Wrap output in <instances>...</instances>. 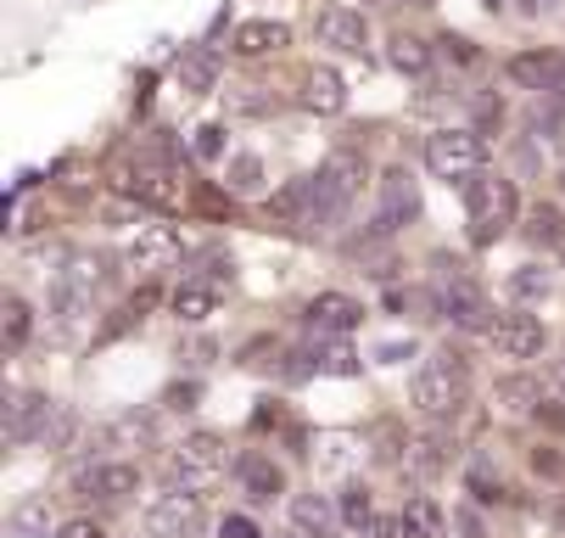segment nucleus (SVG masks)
Listing matches in <instances>:
<instances>
[{"label":"nucleus","mask_w":565,"mask_h":538,"mask_svg":"<svg viewBox=\"0 0 565 538\" xmlns=\"http://www.w3.org/2000/svg\"><path fill=\"white\" fill-rule=\"evenodd\" d=\"M521 219V197H515V180L504 175H476L465 186V236L470 247H499Z\"/></svg>","instance_id":"1"},{"label":"nucleus","mask_w":565,"mask_h":538,"mask_svg":"<svg viewBox=\"0 0 565 538\" xmlns=\"http://www.w3.org/2000/svg\"><path fill=\"white\" fill-rule=\"evenodd\" d=\"M409 399L426 421H448L470 404V365L454 354V348H431L409 381Z\"/></svg>","instance_id":"2"},{"label":"nucleus","mask_w":565,"mask_h":538,"mask_svg":"<svg viewBox=\"0 0 565 538\" xmlns=\"http://www.w3.org/2000/svg\"><path fill=\"white\" fill-rule=\"evenodd\" d=\"M364 158L359 151H331L326 163H319L308 180H313V230H331V224H342L348 219V208L359 202V191H364Z\"/></svg>","instance_id":"3"},{"label":"nucleus","mask_w":565,"mask_h":538,"mask_svg":"<svg viewBox=\"0 0 565 538\" xmlns=\"http://www.w3.org/2000/svg\"><path fill=\"white\" fill-rule=\"evenodd\" d=\"M431 309L448 320V326H459V331H481L488 337L493 326H499V315H493V297L481 292V281L476 275H465L459 264L448 270H437V281H431Z\"/></svg>","instance_id":"4"},{"label":"nucleus","mask_w":565,"mask_h":538,"mask_svg":"<svg viewBox=\"0 0 565 538\" xmlns=\"http://www.w3.org/2000/svg\"><path fill=\"white\" fill-rule=\"evenodd\" d=\"M224 472H230V443H224L218 432H191V437H180L174 454H169V488L202 494V488H213Z\"/></svg>","instance_id":"5"},{"label":"nucleus","mask_w":565,"mask_h":538,"mask_svg":"<svg viewBox=\"0 0 565 538\" xmlns=\"http://www.w3.org/2000/svg\"><path fill=\"white\" fill-rule=\"evenodd\" d=\"M102 275H107V264H102L96 253H73V259L51 275V315H56L62 326H78V320L96 309Z\"/></svg>","instance_id":"6"},{"label":"nucleus","mask_w":565,"mask_h":538,"mask_svg":"<svg viewBox=\"0 0 565 538\" xmlns=\"http://www.w3.org/2000/svg\"><path fill=\"white\" fill-rule=\"evenodd\" d=\"M426 169L437 175V180H476L481 169H488V140H481L476 129H437V135H426Z\"/></svg>","instance_id":"7"},{"label":"nucleus","mask_w":565,"mask_h":538,"mask_svg":"<svg viewBox=\"0 0 565 538\" xmlns=\"http://www.w3.org/2000/svg\"><path fill=\"white\" fill-rule=\"evenodd\" d=\"M202 527H207V505H202V494H191V488L157 494L151 510H146V532H151V538H196Z\"/></svg>","instance_id":"8"},{"label":"nucleus","mask_w":565,"mask_h":538,"mask_svg":"<svg viewBox=\"0 0 565 538\" xmlns=\"http://www.w3.org/2000/svg\"><path fill=\"white\" fill-rule=\"evenodd\" d=\"M56 410H62L56 399H45V393H34V388H12V393H7V415H0V426H7V443H18V449L45 443Z\"/></svg>","instance_id":"9"},{"label":"nucleus","mask_w":565,"mask_h":538,"mask_svg":"<svg viewBox=\"0 0 565 538\" xmlns=\"http://www.w3.org/2000/svg\"><path fill=\"white\" fill-rule=\"evenodd\" d=\"M415 213H420L415 180L403 175V169H392V175L381 180V197H375V213H370V236H397V230L409 224Z\"/></svg>","instance_id":"10"},{"label":"nucleus","mask_w":565,"mask_h":538,"mask_svg":"<svg viewBox=\"0 0 565 538\" xmlns=\"http://www.w3.org/2000/svg\"><path fill=\"white\" fill-rule=\"evenodd\" d=\"M488 342H493V354H499V359L526 365V359H537V354L548 348V331H543V320H537V315L510 309V315H499V326L488 331Z\"/></svg>","instance_id":"11"},{"label":"nucleus","mask_w":565,"mask_h":538,"mask_svg":"<svg viewBox=\"0 0 565 538\" xmlns=\"http://www.w3.org/2000/svg\"><path fill=\"white\" fill-rule=\"evenodd\" d=\"M504 73H510V85H521V91H537V96H559L565 102V56L559 51H515L510 62H504Z\"/></svg>","instance_id":"12"},{"label":"nucleus","mask_w":565,"mask_h":538,"mask_svg":"<svg viewBox=\"0 0 565 538\" xmlns=\"http://www.w3.org/2000/svg\"><path fill=\"white\" fill-rule=\"evenodd\" d=\"M302 326H308L313 337H353V331L364 326V303L348 297V292H319V297H308Z\"/></svg>","instance_id":"13"},{"label":"nucleus","mask_w":565,"mask_h":538,"mask_svg":"<svg viewBox=\"0 0 565 538\" xmlns=\"http://www.w3.org/2000/svg\"><path fill=\"white\" fill-rule=\"evenodd\" d=\"M180 253H185L180 230H169V224H140V236L124 247V264H129L135 275H157V270H174Z\"/></svg>","instance_id":"14"},{"label":"nucleus","mask_w":565,"mask_h":538,"mask_svg":"<svg viewBox=\"0 0 565 538\" xmlns=\"http://www.w3.org/2000/svg\"><path fill=\"white\" fill-rule=\"evenodd\" d=\"M78 494L102 499V505H129L140 494V466H129V460H96V466L78 472Z\"/></svg>","instance_id":"15"},{"label":"nucleus","mask_w":565,"mask_h":538,"mask_svg":"<svg viewBox=\"0 0 565 538\" xmlns=\"http://www.w3.org/2000/svg\"><path fill=\"white\" fill-rule=\"evenodd\" d=\"M297 107L302 113H319V118H337L348 107V80H342L337 67H326V62L302 67L297 73Z\"/></svg>","instance_id":"16"},{"label":"nucleus","mask_w":565,"mask_h":538,"mask_svg":"<svg viewBox=\"0 0 565 538\" xmlns=\"http://www.w3.org/2000/svg\"><path fill=\"white\" fill-rule=\"evenodd\" d=\"M313 40L342 51V56H364L370 51V23H364V12H348V7H319L313 12Z\"/></svg>","instance_id":"17"},{"label":"nucleus","mask_w":565,"mask_h":538,"mask_svg":"<svg viewBox=\"0 0 565 538\" xmlns=\"http://www.w3.org/2000/svg\"><path fill=\"white\" fill-rule=\"evenodd\" d=\"M235 483H241V494H247L253 505H275L280 494H286V472H280V460L275 454H264V449H247L235 460Z\"/></svg>","instance_id":"18"},{"label":"nucleus","mask_w":565,"mask_h":538,"mask_svg":"<svg viewBox=\"0 0 565 538\" xmlns=\"http://www.w3.org/2000/svg\"><path fill=\"white\" fill-rule=\"evenodd\" d=\"M286 521H291L297 538H337L342 505H331L326 494H291L286 499Z\"/></svg>","instance_id":"19"},{"label":"nucleus","mask_w":565,"mask_h":538,"mask_svg":"<svg viewBox=\"0 0 565 538\" xmlns=\"http://www.w3.org/2000/svg\"><path fill=\"white\" fill-rule=\"evenodd\" d=\"M291 45V29L275 23V18H247L230 29V51L235 56H269V51H286Z\"/></svg>","instance_id":"20"},{"label":"nucleus","mask_w":565,"mask_h":538,"mask_svg":"<svg viewBox=\"0 0 565 538\" xmlns=\"http://www.w3.org/2000/svg\"><path fill=\"white\" fill-rule=\"evenodd\" d=\"M443 466H448V449H443L437 432H426V437H403V454H397V472H403V477L431 483V477H443Z\"/></svg>","instance_id":"21"},{"label":"nucleus","mask_w":565,"mask_h":538,"mask_svg":"<svg viewBox=\"0 0 565 538\" xmlns=\"http://www.w3.org/2000/svg\"><path fill=\"white\" fill-rule=\"evenodd\" d=\"M521 236H526L543 259H565V213H559L554 202H537V208L526 213V224H521Z\"/></svg>","instance_id":"22"},{"label":"nucleus","mask_w":565,"mask_h":538,"mask_svg":"<svg viewBox=\"0 0 565 538\" xmlns=\"http://www.w3.org/2000/svg\"><path fill=\"white\" fill-rule=\"evenodd\" d=\"M56 532H62V521L51 516V499L45 494L18 499L12 516H7V538H56Z\"/></svg>","instance_id":"23"},{"label":"nucleus","mask_w":565,"mask_h":538,"mask_svg":"<svg viewBox=\"0 0 565 538\" xmlns=\"http://www.w3.org/2000/svg\"><path fill=\"white\" fill-rule=\"evenodd\" d=\"M174 85H180L185 96H207V91L218 85V51H213V45H191V51L180 56V67H174Z\"/></svg>","instance_id":"24"},{"label":"nucleus","mask_w":565,"mask_h":538,"mask_svg":"<svg viewBox=\"0 0 565 538\" xmlns=\"http://www.w3.org/2000/svg\"><path fill=\"white\" fill-rule=\"evenodd\" d=\"M269 219H286V224H308L313 230V180H286L275 197H269Z\"/></svg>","instance_id":"25"},{"label":"nucleus","mask_w":565,"mask_h":538,"mask_svg":"<svg viewBox=\"0 0 565 538\" xmlns=\"http://www.w3.org/2000/svg\"><path fill=\"white\" fill-rule=\"evenodd\" d=\"M397 521H403V538H443V532H448L443 505H437V499H426V494H409V499H403Z\"/></svg>","instance_id":"26"},{"label":"nucleus","mask_w":565,"mask_h":538,"mask_svg":"<svg viewBox=\"0 0 565 538\" xmlns=\"http://www.w3.org/2000/svg\"><path fill=\"white\" fill-rule=\"evenodd\" d=\"M302 359H308V370H326V376H359V370H364L359 354H353L342 337H319Z\"/></svg>","instance_id":"27"},{"label":"nucleus","mask_w":565,"mask_h":538,"mask_svg":"<svg viewBox=\"0 0 565 538\" xmlns=\"http://www.w3.org/2000/svg\"><path fill=\"white\" fill-rule=\"evenodd\" d=\"M386 62L403 73V80H420V73L431 67V45H426V40H415V34H392Z\"/></svg>","instance_id":"28"},{"label":"nucleus","mask_w":565,"mask_h":538,"mask_svg":"<svg viewBox=\"0 0 565 538\" xmlns=\"http://www.w3.org/2000/svg\"><path fill=\"white\" fill-rule=\"evenodd\" d=\"M29 331H34V309H29L18 292H7V297H0V342H7V348H23Z\"/></svg>","instance_id":"29"},{"label":"nucleus","mask_w":565,"mask_h":538,"mask_svg":"<svg viewBox=\"0 0 565 538\" xmlns=\"http://www.w3.org/2000/svg\"><path fill=\"white\" fill-rule=\"evenodd\" d=\"M230 191H235V197H258V191H264V158H253V151H235V158H230Z\"/></svg>","instance_id":"30"},{"label":"nucleus","mask_w":565,"mask_h":538,"mask_svg":"<svg viewBox=\"0 0 565 538\" xmlns=\"http://www.w3.org/2000/svg\"><path fill=\"white\" fill-rule=\"evenodd\" d=\"M151 303H157V292H140V297H129V303H124V309H118V315H113V320H107V326L96 331V342H113V337H124V331H135V326L146 320V309H151Z\"/></svg>","instance_id":"31"},{"label":"nucleus","mask_w":565,"mask_h":538,"mask_svg":"<svg viewBox=\"0 0 565 538\" xmlns=\"http://www.w3.org/2000/svg\"><path fill=\"white\" fill-rule=\"evenodd\" d=\"M370 521H375V499H370V488H348L342 494V527H353V532H370Z\"/></svg>","instance_id":"32"},{"label":"nucleus","mask_w":565,"mask_h":538,"mask_svg":"<svg viewBox=\"0 0 565 538\" xmlns=\"http://www.w3.org/2000/svg\"><path fill=\"white\" fill-rule=\"evenodd\" d=\"M465 488H470L481 505H499V499H504V483L493 477V466H488V460H476V466L465 472Z\"/></svg>","instance_id":"33"},{"label":"nucleus","mask_w":565,"mask_h":538,"mask_svg":"<svg viewBox=\"0 0 565 538\" xmlns=\"http://www.w3.org/2000/svg\"><path fill=\"white\" fill-rule=\"evenodd\" d=\"M510 292H515L521 303H537V297H548V270H537V264L515 270V275H510Z\"/></svg>","instance_id":"34"},{"label":"nucleus","mask_w":565,"mask_h":538,"mask_svg":"<svg viewBox=\"0 0 565 538\" xmlns=\"http://www.w3.org/2000/svg\"><path fill=\"white\" fill-rule=\"evenodd\" d=\"M532 472H537V477L565 483V454H559V449H548V443H543V449H532Z\"/></svg>","instance_id":"35"},{"label":"nucleus","mask_w":565,"mask_h":538,"mask_svg":"<svg viewBox=\"0 0 565 538\" xmlns=\"http://www.w3.org/2000/svg\"><path fill=\"white\" fill-rule=\"evenodd\" d=\"M196 158H207V163L224 158V129H218V124H202V129H196Z\"/></svg>","instance_id":"36"},{"label":"nucleus","mask_w":565,"mask_h":538,"mask_svg":"<svg viewBox=\"0 0 565 538\" xmlns=\"http://www.w3.org/2000/svg\"><path fill=\"white\" fill-rule=\"evenodd\" d=\"M56 538H107V532H102V521H90V516H67Z\"/></svg>","instance_id":"37"},{"label":"nucleus","mask_w":565,"mask_h":538,"mask_svg":"<svg viewBox=\"0 0 565 538\" xmlns=\"http://www.w3.org/2000/svg\"><path fill=\"white\" fill-rule=\"evenodd\" d=\"M326 449H331V454H326V466H337V472L353 466V437H326Z\"/></svg>","instance_id":"38"},{"label":"nucleus","mask_w":565,"mask_h":538,"mask_svg":"<svg viewBox=\"0 0 565 538\" xmlns=\"http://www.w3.org/2000/svg\"><path fill=\"white\" fill-rule=\"evenodd\" d=\"M218 538H264V532H258L247 516H224V521H218Z\"/></svg>","instance_id":"39"},{"label":"nucleus","mask_w":565,"mask_h":538,"mask_svg":"<svg viewBox=\"0 0 565 538\" xmlns=\"http://www.w3.org/2000/svg\"><path fill=\"white\" fill-rule=\"evenodd\" d=\"M437 45H443V51H448L454 62H476V45H470V40H459V34H443Z\"/></svg>","instance_id":"40"},{"label":"nucleus","mask_w":565,"mask_h":538,"mask_svg":"<svg viewBox=\"0 0 565 538\" xmlns=\"http://www.w3.org/2000/svg\"><path fill=\"white\" fill-rule=\"evenodd\" d=\"M548 388H554V399L565 404V359H554V365H548Z\"/></svg>","instance_id":"41"},{"label":"nucleus","mask_w":565,"mask_h":538,"mask_svg":"<svg viewBox=\"0 0 565 538\" xmlns=\"http://www.w3.org/2000/svg\"><path fill=\"white\" fill-rule=\"evenodd\" d=\"M521 7H526V12H554L559 0H521Z\"/></svg>","instance_id":"42"},{"label":"nucleus","mask_w":565,"mask_h":538,"mask_svg":"<svg viewBox=\"0 0 565 538\" xmlns=\"http://www.w3.org/2000/svg\"><path fill=\"white\" fill-rule=\"evenodd\" d=\"M409 7H431V0H409Z\"/></svg>","instance_id":"43"},{"label":"nucleus","mask_w":565,"mask_h":538,"mask_svg":"<svg viewBox=\"0 0 565 538\" xmlns=\"http://www.w3.org/2000/svg\"><path fill=\"white\" fill-rule=\"evenodd\" d=\"M559 186H565V169H559Z\"/></svg>","instance_id":"44"},{"label":"nucleus","mask_w":565,"mask_h":538,"mask_svg":"<svg viewBox=\"0 0 565 538\" xmlns=\"http://www.w3.org/2000/svg\"><path fill=\"white\" fill-rule=\"evenodd\" d=\"M286 538H297V532H286Z\"/></svg>","instance_id":"45"}]
</instances>
